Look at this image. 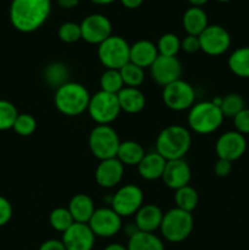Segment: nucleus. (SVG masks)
Returning a JSON list of instances; mask_svg holds the SVG:
<instances>
[{"instance_id": "nucleus-1", "label": "nucleus", "mask_w": 249, "mask_h": 250, "mask_svg": "<svg viewBox=\"0 0 249 250\" xmlns=\"http://www.w3.org/2000/svg\"><path fill=\"white\" fill-rule=\"evenodd\" d=\"M50 12V0H12L9 17L16 31L32 33L48 21Z\"/></svg>"}, {"instance_id": "nucleus-2", "label": "nucleus", "mask_w": 249, "mask_h": 250, "mask_svg": "<svg viewBox=\"0 0 249 250\" xmlns=\"http://www.w3.org/2000/svg\"><path fill=\"white\" fill-rule=\"evenodd\" d=\"M192 146V136L186 127L181 125H171L165 127L156 137V153L166 161L185 158Z\"/></svg>"}, {"instance_id": "nucleus-3", "label": "nucleus", "mask_w": 249, "mask_h": 250, "mask_svg": "<svg viewBox=\"0 0 249 250\" xmlns=\"http://www.w3.org/2000/svg\"><path fill=\"white\" fill-rule=\"evenodd\" d=\"M90 94L81 83L67 82L59 87L54 95V104L60 114L76 117L87 111Z\"/></svg>"}, {"instance_id": "nucleus-4", "label": "nucleus", "mask_w": 249, "mask_h": 250, "mask_svg": "<svg viewBox=\"0 0 249 250\" xmlns=\"http://www.w3.org/2000/svg\"><path fill=\"white\" fill-rule=\"evenodd\" d=\"M224 119L220 107L214 103L200 102L189 109L187 124L190 131L205 136L217 131L224 122Z\"/></svg>"}, {"instance_id": "nucleus-5", "label": "nucleus", "mask_w": 249, "mask_h": 250, "mask_svg": "<svg viewBox=\"0 0 249 250\" xmlns=\"http://www.w3.org/2000/svg\"><path fill=\"white\" fill-rule=\"evenodd\" d=\"M194 219L192 212H187L178 208H172L164 212L160 232L164 239L170 243H181L192 234Z\"/></svg>"}, {"instance_id": "nucleus-6", "label": "nucleus", "mask_w": 249, "mask_h": 250, "mask_svg": "<svg viewBox=\"0 0 249 250\" xmlns=\"http://www.w3.org/2000/svg\"><path fill=\"white\" fill-rule=\"evenodd\" d=\"M120 143L119 134L110 125H97L88 138L90 151L99 161L116 158Z\"/></svg>"}, {"instance_id": "nucleus-7", "label": "nucleus", "mask_w": 249, "mask_h": 250, "mask_svg": "<svg viewBox=\"0 0 249 250\" xmlns=\"http://www.w3.org/2000/svg\"><path fill=\"white\" fill-rule=\"evenodd\" d=\"M129 45L120 36H110L98 45V59L105 68L120 70L129 62Z\"/></svg>"}, {"instance_id": "nucleus-8", "label": "nucleus", "mask_w": 249, "mask_h": 250, "mask_svg": "<svg viewBox=\"0 0 249 250\" xmlns=\"http://www.w3.org/2000/svg\"><path fill=\"white\" fill-rule=\"evenodd\" d=\"M87 112L97 125L112 124L121 112L117 94L99 90L95 94L90 95Z\"/></svg>"}, {"instance_id": "nucleus-9", "label": "nucleus", "mask_w": 249, "mask_h": 250, "mask_svg": "<svg viewBox=\"0 0 249 250\" xmlns=\"http://www.w3.org/2000/svg\"><path fill=\"white\" fill-rule=\"evenodd\" d=\"M163 102L172 111H185L194 105L195 90L190 83L182 78L163 88Z\"/></svg>"}, {"instance_id": "nucleus-10", "label": "nucleus", "mask_w": 249, "mask_h": 250, "mask_svg": "<svg viewBox=\"0 0 249 250\" xmlns=\"http://www.w3.org/2000/svg\"><path fill=\"white\" fill-rule=\"evenodd\" d=\"M144 202V194L136 185H124L111 195L110 208L121 217L136 215Z\"/></svg>"}, {"instance_id": "nucleus-11", "label": "nucleus", "mask_w": 249, "mask_h": 250, "mask_svg": "<svg viewBox=\"0 0 249 250\" xmlns=\"http://www.w3.org/2000/svg\"><path fill=\"white\" fill-rule=\"evenodd\" d=\"M82 39L88 44L99 45L112 36L111 21L102 14H90L80 23Z\"/></svg>"}, {"instance_id": "nucleus-12", "label": "nucleus", "mask_w": 249, "mask_h": 250, "mask_svg": "<svg viewBox=\"0 0 249 250\" xmlns=\"http://www.w3.org/2000/svg\"><path fill=\"white\" fill-rule=\"evenodd\" d=\"M200 50L210 56H220L231 46L228 31L219 24H209L199 36Z\"/></svg>"}, {"instance_id": "nucleus-13", "label": "nucleus", "mask_w": 249, "mask_h": 250, "mask_svg": "<svg viewBox=\"0 0 249 250\" xmlns=\"http://www.w3.org/2000/svg\"><path fill=\"white\" fill-rule=\"evenodd\" d=\"M88 226L90 227L95 237L110 238L121 231L122 217L111 208H99L95 209L94 214L88 222Z\"/></svg>"}, {"instance_id": "nucleus-14", "label": "nucleus", "mask_w": 249, "mask_h": 250, "mask_svg": "<svg viewBox=\"0 0 249 250\" xmlns=\"http://www.w3.org/2000/svg\"><path fill=\"white\" fill-rule=\"evenodd\" d=\"M151 78L160 87H166L170 83L180 80L182 75V63L176 56H161L149 67Z\"/></svg>"}, {"instance_id": "nucleus-15", "label": "nucleus", "mask_w": 249, "mask_h": 250, "mask_svg": "<svg viewBox=\"0 0 249 250\" xmlns=\"http://www.w3.org/2000/svg\"><path fill=\"white\" fill-rule=\"evenodd\" d=\"M247 150V139L243 134L237 131L225 132L219 137L215 144V151L219 159L227 161L238 160Z\"/></svg>"}, {"instance_id": "nucleus-16", "label": "nucleus", "mask_w": 249, "mask_h": 250, "mask_svg": "<svg viewBox=\"0 0 249 250\" xmlns=\"http://www.w3.org/2000/svg\"><path fill=\"white\" fill-rule=\"evenodd\" d=\"M61 241L66 250H93L95 234L88 224L75 222L67 231L63 232Z\"/></svg>"}, {"instance_id": "nucleus-17", "label": "nucleus", "mask_w": 249, "mask_h": 250, "mask_svg": "<svg viewBox=\"0 0 249 250\" xmlns=\"http://www.w3.org/2000/svg\"><path fill=\"white\" fill-rule=\"evenodd\" d=\"M192 178V170L185 159L166 161L161 180L170 189L177 190L180 188L188 186Z\"/></svg>"}, {"instance_id": "nucleus-18", "label": "nucleus", "mask_w": 249, "mask_h": 250, "mask_svg": "<svg viewBox=\"0 0 249 250\" xmlns=\"http://www.w3.org/2000/svg\"><path fill=\"white\" fill-rule=\"evenodd\" d=\"M124 173V166L117 158L106 159L99 161L95 168V181L98 185L105 189L115 188L122 181Z\"/></svg>"}, {"instance_id": "nucleus-19", "label": "nucleus", "mask_w": 249, "mask_h": 250, "mask_svg": "<svg viewBox=\"0 0 249 250\" xmlns=\"http://www.w3.org/2000/svg\"><path fill=\"white\" fill-rule=\"evenodd\" d=\"M164 212L158 205L143 204L134 215V226L138 231L154 233L160 229Z\"/></svg>"}, {"instance_id": "nucleus-20", "label": "nucleus", "mask_w": 249, "mask_h": 250, "mask_svg": "<svg viewBox=\"0 0 249 250\" xmlns=\"http://www.w3.org/2000/svg\"><path fill=\"white\" fill-rule=\"evenodd\" d=\"M159 51L156 44L148 39H141L129 48V62L142 68H149L158 59Z\"/></svg>"}, {"instance_id": "nucleus-21", "label": "nucleus", "mask_w": 249, "mask_h": 250, "mask_svg": "<svg viewBox=\"0 0 249 250\" xmlns=\"http://www.w3.org/2000/svg\"><path fill=\"white\" fill-rule=\"evenodd\" d=\"M166 160L158 154L156 151L145 153L144 158L138 164V173L143 180L155 181L163 177L164 170H165Z\"/></svg>"}, {"instance_id": "nucleus-22", "label": "nucleus", "mask_w": 249, "mask_h": 250, "mask_svg": "<svg viewBox=\"0 0 249 250\" xmlns=\"http://www.w3.org/2000/svg\"><path fill=\"white\" fill-rule=\"evenodd\" d=\"M67 209L73 221L78 224H88L95 211V205L89 195L80 193L71 198Z\"/></svg>"}, {"instance_id": "nucleus-23", "label": "nucleus", "mask_w": 249, "mask_h": 250, "mask_svg": "<svg viewBox=\"0 0 249 250\" xmlns=\"http://www.w3.org/2000/svg\"><path fill=\"white\" fill-rule=\"evenodd\" d=\"M121 111L126 114H138L145 107V95L139 88L124 87L117 93Z\"/></svg>"}, {"instance_id": "nucleus-24", "label": "nucleus", "mask_w": 249, "mask_h": 250, "mask_svg": "<svg viewBox=\"0 0 249 250\" xmlns=\"http://www.w3.org/2000/svg\"><path fill=\"white\" fill-rule=\"evenodd\" d=\"M182 24L186 33L189 36L199 37L203 31L209 26L207 12L203 10V7L190 6L183 14Z\"/></svg>"}, {"instance_id": "nucleus-25", "label": "nucleus", "mask_w": 249, "mask_h": 250, "mask_svg": "<svg viewBox=\"0 0 249 250\" xmlns=\"http://www.w3.org/2000/svg\"><path fill=\"white\" fill-rule=\"evenodd\" d=\"M127 250H165L161 238L149 232L137 231L129 236Z\"/></svg>"}, {"instance_id": "nucleus-26", "label": "nucleus", "mask_w": 249, "mask_h": 250, "mask_svg": "<svg viewBox=\"0 0 249 250\" xmlns=\"http://www.w3.org/2000/svg\"><path fill=\"white\" fill-rule=\"evenodd\" d=\"M145 155L143 146L134 141H124L120 143L116 158L124 166H138Z\"/></svg>"}, {"instance_id": "nucleus-27", "label": "nucleus", "mask_w": 249, "mask_h": 250, "mask_svg": "<svg viewBox=\"0 0 249 250\" xmlns=\"http://www.w3.org/2000/svg\"><path fill=\"white\" fill-rule=\"evenodd\" d=\"M229 71L237 77L249 78V46L236 49L227 61Z\"/></svg>"}, {"instance_id": "nucleus-28", "label": "nucleus", "mask_w": 249, "mask_h": 250, "mask_svg": "<svg viewBox=\"0 0 249 250\" xmlns=\"http://www.w3.org/2000/svg\"><path fill=\"white\" fill-rule=\"evenodd\" d=\"M68 76H70V72H68L67 66L63 65L62 62H51L44 70L45 82L56 89L68 82Z\"/></svg>"}, {"instance_id": "nucleus-29", "label": "nucleus", "mask_w": 249, "mask_h": 250, "mask_svg": "<svg viewBox=\"0 0 249 250\" xmlns=\"http://www.w3.org/2000/svg\"><path fill=\"white\" fill-rule=\"evenodd\" d=\"M198 202H199V195L192 186L188 185L175 190V203L176 208L178 209L193 212L198 207Z\"/></svg>"}, {"instance_id": "nucleus-30", "label": "nucleus", "mask_w": 249, "mask_h": 250, "mask_svg": "<svg viewBox=\"0 0 249 250\" xmlns=\"http://www.w3.org/2000/svg\"><path fill=\"white\" fill-rule=\"evenodd\" d=\"M120 73H121L122 81H124V87L131 88H139L143 84L144 80H145V72L144 68L139 67V66L134 65V63L128 62L120 68Z\"/></svg>"}, {"instance_id": "nucleus-31", "label": "nucleus", "mask_w": 249, "mask_h": 250, "mask_svg": "<svg viewBox=\"0 0 249 250\" xmlns=\"http://www.w3.org/2000/svg\"><path fill=\"white\" fill-rule=\"evenodd\" d=\"M100 90H104L111 94H117L122 88H124V81H122L121 73L119 70H109L105 68L104 72L102 73L99 80Z\"/></svg>"}, {"instance_id": "nucleus-32", "label": "nucleus", "mask_w": 249, "mask_h": 250, "mask_svg": "<svg viewBox=\"0 0 249 250\" xmlns=\"http://www.w3.org/2000/svg\"><path fill=\"white\" fill-rule=\"evenodd\" d=\"M49 224H50V226L55 231L63 233V232L67 231L75 224V221H73L67 208L61 207L56 208V209H54L50 212V215H49Z\"/></svg>"}, {"instance_id": "nucleus-33", "label": "nucleus", "mask_w": 249, "mask_h": 250, "mask_svg": "<svg viewBox=\"0 0 249 250\" xmlns=\"http://www.w3.org/2000/svg\"><path fill=\"white\" fill-rule=\"evenodd\" d=\"M244 107H246V103H244L243 97L236 93H229L225 95L220 105V110L224 117H229V119H233Z\"/></svg>"}, {"instance_id": "nucleus-34", "label": "nucleus", "mask_w": 249, "mask_h": 250, "mask_svg": "<svg viewBox=\"0 0 249 250\" xmlns=\"http://www.w3.org/2000/svg\"><path fill=\"white\" fill-rule=\"evenodd\" d=\"M159 55L176 56L181 50V39L173 33H165L159 38L156 43Z\"/></svg>"}, {"instance_id": "nucleus-35", "label": "nucleus", "mask_w": 249, "mask_h": 250, "mask_svg": "<svg viewBox=\"0 0 249 250\" xmlns=\"http://www.w3.org/2000/svg\"><path fill=\"white\" fill-rule=\"evenodd\" d=\"M20 112L11 102L0 99V131H9L14 127Z\"/></svg>"}, {"instance_id": "nucleus-36", "label": "nucleus", "mask_w": 249, "mask_h": 250, "mask_svg": "<svg viewBox=\"0 0 249 250\" xmlns=\"http://www.w3.org/2000/svg\"><path fill=\"white\" fill-rule=\"evenodd\" d=\"M58 37L61 42L66 44H73L82 39V33H81L80 23L68 21L63 22L58 29Z\"/></svg>"}, {"instance_id": "nucleus-37", "label": "nucleus", "mask_w": 249, "mask_h": 250, "mask_svg": "<svg viewBox=\"0 0 249 250\" xmlns=\"http://www.w3.org/2000/svg\"><path fill=\"white\" fill-rule=\"evenodd\" d=\"M12 129L21 137H29L36 132L37 120L29 114H19Z\"/></svg>"}, {"instance_id": "nucleus-38", "label": "nucleus", "mask_w": 249, "mask_h": 250, "mask_svg": "<svg viewBox=\"0 0 249 250\" xmlns=\"http://www.w3.org/2000/svg\"><path fill=\"white\" fill-rule=\"evenodd\" d=\"M233 125L237 132L241 134H249V109L244 107L233 117Z\"/></svg>"}, {"instance_id": "nucleus-39", "label": "nucleus", "mask_w": 249, "mask_h": 250, "mask_svg": "<svg viewBox=\"0 0 249 250\" xmlns=\"http://www.w3.org/2000/svg\"><path fill=\"white\" fill-rule=\"evenodd\" d=\"M12 205L5 197L0 195V227L6 226L12 217Z\"/></svg>"}, {"instance_id": "nucleus-40", "label": "nucleus", "mask_w": 249, "mask_h": 250, "mask_svg": "<svg viewBox=\"0 0 249 250\" xmlns=\"http://www.w3.org/2000/svg\"><path fill=\"white\" fill-rule=\"evenodd\" d=\"M181 49L188 54H194L200 50V42L198 36H187L181 39Z\"/></svg>"}, {"instance_id": "nucleus-41", "label": "nucleus", "mask_w": 249, "mask_h": 250, "mask_svg": "<svg viewBox=\"0 0 249 250\" xmlns=\"http://www.w3.org/2000/svg\"><path fill=\"white\" fill-rule=\"evenodd\" d=\"M232 171L231 161L224 160V159H217L214 166V172L217 177H227Z\"/></svg>"}, {"instance_id": "nucleus-42", "label": "nucleus", "mask_w": 249, "mask_h": 250, "mask_svg": "<svg viewBox=\"0 0 249 250\" xmlns=\"http://www.w3.org/2000/svg\"><path fill=\"white\" fill-rule=\"evenodd\" d=\"M38 250H66L63 246L62 241L59 239H48V241L43 242L39 247Z\"/></svg>"}, {"instance_id": "nucleus-43", "label": "nucleus", "mask_w": 249, "mask_h": 250, "mask_svg": "<svg viewBox=\"0 0 249 250\" xmlns=\"http://www.w3.org/2000/svg\"><path fill=\"white\" fill-rule=\"evenodd\" d=\"M144 0H120V2L122 4V6H124L128 10H136L139 6H142Z\"/></svg>"}, {"instance_id": "nucleus-44", "label": "nucleus", "mask_w": 249, "mask_h": 250, "mask_svg": "<svg viewBox=\"0 0 249 250\" xmlns=\"http://www.w3.org/2000/svg\"><path fill=\"white\" fill-rule=\"evenodd\" d=\"M80 1L81 0H58V5L61 9L70 10L77 6V5L80 4Z\"/></svg>"}, {"instance_id": "nucleus-45", "label": "nucleus", "mask_w": 249, "mask_h": 250, "mask_svg": "<svg viewBox=\"0 0 249 250\" xmlns=\"http://www.w3.org/2000/svg\"><path fill=\"white\" fill-rule=\"evenodd\" d=\"M103 250H127V247L122 246V244L120 243H111L109 244V246L105 247Z\"/></svg>"}, {"instance_id": "nucleus-46", "label": "nucleus", "mask_w": 249, "mask_h": 250, "mask_svg": "<svg viewBox=\"0 0 249 250\" xmlns=\"http://www.w3.org/2000/svg\"><path fill=\"white\" fill-rule=\"evenodd\" d=\"M188 2L190 4V6H195V7H203L205 4H207L209 0H187Z\"/></svg>"}, {"instance_id": "nucleus-47", "label": "nucleus", "mask_w": 249, "mask_h": 250, "mask_svg": "<svg viewBox=\"0 0 249 250\" xmlns=\"http://www.w3.org/2000/svg\"><path fill=\"white\" fill-rule=\"evenodd\" d=\"M89 1H92L93 4L95 5H110L112 4L114 1H116V0H89Z\"/></svg>"}, {"instance_id": "nucleus-48", "label": "nucleus", "mask_w": 249, "mask_h": 250, "mask_svg": "<svg viewBox=\"0 0 249 250\" xmlns=\"http://www.w3.org/2000/svg\"><path fill=\"white\" fill-rule=\"evenodd\" d=\"M216 1H219V2H228V1H231V0H216Z\"/></svg>"}]
</instances>
